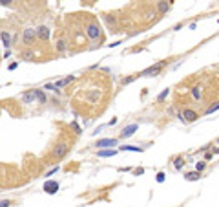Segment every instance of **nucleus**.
Returning <instances> with one entry per match:
<instances>
[{
  "label": "nucleus",
  "mask_w": 219,
  "mask_h": 207,
  "mask_svg": "<svg viewBox=\"0 0 219 207\" xmlns=\"http://www.w3.org/2000/svg\"><path fill=\"white\" fill-rule=\"evenodd\" d=\"M86 37L91 40V42H102V31H100V27L97 22H90L86 26Z\"/></svg>",
  "instance_id": "obj_1"
},
{
  "label": "nucleus",
  "mask_w": 219,
  "mask_h": 207,
  "mask_svg": "<svg viewBox=\"0 0 219 207\" xmlns=\"http://www.w3.org/2000/svg\"><path fill=\"white\" fill-rule=\"evenodd\" d=\"M68 152H70V143L68 141H59L51 150V158L53 160H62V158H66Z\"/></svg>",
  "instance_id": "obj_2"
},
{
  "label": "nucleus",
  "mask_w": 219,
  "mask_h": 207,
  "mask_svg": "<svg viewBox=\"0 0 219 207\" xmlns=\"http://www.w3.org/2000/svg\"><path fill=\"white\" fill-rule=\"evenodd\" d=\"M177 117L183 119L184 123H194V121L199 119V114H197L195 110H192V108H184L181 114H177Z\"/></svg>",
  "instance_id": "obj_3"
},
{
  "label": "nucleus",
  "mask_w": 219,
  "mask_h": 207,
  "mask_svg": "<svg viewBox=\"0 0 219 207\" xmlns=\"http://www.w3.org/2000/svg\"><path fill=\"white\" fill-rule=\"evenodd\" d=\"M37 40V31L33 27H26L24 33H22V44L24 46H33Z\"/></svg>",
  "instance_id": "obj_4"
},
{
  "label": "nucleus",
  "mask_w": 219,
  "mask_h": 207,
  "mask_svg": "<svg viewBox=\"0 0 219 207\" xmlns=\"http://www.w3.org/2000/svg\"><path fill=\"white\" fill-rule=\"evenodd\" d=\"M166 64H168V61H161V63H157V64H153V66L146 68L144 72L137 73V77H142V75H157V73H161V70H163Z\"/></svg>",
  "instance_id": "obj_5"
},
{
  "label": "nucleus",
  "mask_w": 219,
  "mask_h": 207,
  "mask_svg": "<svg viewBox=\"0 0 219 207\" xmlns=\"http://www.w3.org/2000/svg\"><path fill=\"white\" fill-rule=\"evenodd\" d=\"M119 139H115V137H104V139H99L95 141V147L97 149H110V147H117Z\"/></svg>",
  "instance_id": "obj_6"
},
{
  "label": "nucleus",
  "mask_w": 219,
  "mask_h": 207,
  "mask_svg": "<svg viewBox=\"0 0 219 207\" xmlns=\"http://www.w3.org/2000/svg\"><path fill=\"white\" fill-rule=\"evenodd\" d=\"M37 39H40V40H44V42H47L50 40V35H51V30L47 26H38L37 27Z\"/></svg>",
  "instance_id": "obj_7"
},
{
  "label": "nucleus",
  "mask_w": 219,
  "mask_h": 207,
  "mask_svg": "<svg viewBox=\"0 0 219 207\" xmlns=\"http://www.w3.org/2000/svg\"><path fill=\"white\" fill-rule=\"evenodd\" d=\"M59 182H53V180H47L46 183H44V192L46 194H57L59 192Z\"/></svg>",
  "instance_id": "obj_8"
},
{
  "label": "nucleus",
  "mask_w": 219,
  "mask_h": 207,
  "mask_svg": "<svg viewBox=\"0 0 219 207\" xmlns=\"http://www.w3.org/2000/svg\"><path fill=\"white\" fill-rule=\"evenodd\" d=\"M137 128H139V125H137V123H133V125H128V127H124V128L121 130V139H126V137L133 136Z\"/></svg>",
  "instance_id": "obj_9"
},
{
  "label": "nucleus",
  "mask_w": 219,
  "mask_h": 207,
  "mask_svg": "<svg viewBox=\"0 0 219 207\" xmlns=\"http://www.w3.org/2000/svg\"><path fill=\"white\" fill-rule=\"evenodd\" d=\"M20 59L26 63H31V61H35V51L29 50V46H26V50H20Z\"/></svg>",
  "instance_id": "obj_10"
},
{
  "label": "nucleus",
  "mask_w": 219,
  "mask_h": 207,
  "mask_svg": "<svg viewBox=\"0 0 219 207\" xmlns=\"http://www.w3.org/2000/svg\"><path fill=\"white\" fill-rule=\"evenodd\" d=\"M20 101L26 103V105H31V103L35 101V88H33V90H27L24 94H20Z\"/></svg>",
  "instance_id": "obj_11"
},
{
  "label": "nucleus",
  "mask_w": 219,
  "mask_h": 207,
  "mask_svg": "<svg viewBox=\"0 0 219 207\" xmlns=\"http://www.w3.org/2000/svg\"><path fill=\"white\" fill-rule=\"evenodd\" d=\"M168 11H170L168 0H159V2H157V13H159V15H166Z\"/></svg>",
  "instance_id": "obj_12"
},
{
  "label": "nucleus",
  "mask_w": 219,
  "mask_h": 207,
  "mask_svg": "<svg viewBox=\"0 0 219 207\" xmlns=\"http://www.w3.org/2000/svg\"><path fill=\"white\" fill-rule=\"evenodd\" d=\"M35 101H38L40 105H46L47 103V97L44 94V88H35Z\"/></svg>",
  "instance_id": "obj_13"
},
{
  "label": "nucleus",
  "mask_w": 219,
  "mask_h": 207,
  "mask_svg": "<svg viewBox=\"0 0 219 207\" xmlns=\"http://www.w3.org/2000/svg\"><path fill=\"white\" fill-rule=\"evenodd\" d=\"M102 20H104V22L108 24V27H115V22H117V18H115V15H112V13H104V15H102Z\"/></svg>",
  "instance_id": "obj_14"
},
{
  "label": "nucleus",
  "mask_w": 219,
  "mask_h": 207,
  "mask_svg": "<svg viewBox=\"0 0 219 207\" xmlns=\"http://www.w3.org/2000/svg\"><path fill=\"white\" fill-rule=\"evenodd\" d=\"M119 150H122V152H142V147H135V145H122V147H119Z\"/></svg>",
  "instance_id": "obj_15"
},
{
  "label": "nucleus",
  "mask_w": 219,
  "mask_h": 207,
  "mask_svg": "<svg viewBox=\"0 0 219 207\" xmlns=\"http://www.w3.org/2000/svg\"><path fill=\"white\" fill-rule=\"evenodd\" d=\"M115 154H117V150H115V149H100L99 152H97L99 158H112Z\"/></svg>",
  "instance_id": "obj_16"
},
{
  "label": "nucleus",
  "mask_w": 219,
  "mask_h": 207,
  "mask_svg": "<svg viewBox=\"0 0 219 207\" xmlns=\"http://www.w3.org/2000/svg\"><path fill=\"white\" fill-rule=\"evenodd\" d=\"M192 97H194L195 101H201L203 99V86L201 84H197V86L192 88Z\"/></svg>",
  "instance_id": "obj_17"
},
{
  "label": "nucleus",
  "mask_w": 219,
  "mask_h": 207,
  "mask_svg": "<svg viewBox=\"0 0 219 207\" xmlns=\"http://www.w3.org/2000/svg\"><path fill=\"white\" fill-rule=\"evenodd\" d=\"M0 39H2V46H6V48H9L11 42H13V39L8 31H0Z\"/></svg>",
  "instance_id": "obj_18"
},
{
  "label": "nucleus",
  "mask_w": 219,
  "mask_h": 207,
  "mask_svg": "<svg viewBox=\"0 0 219 207\" xmlns=\"http://www.w3.org/2000/svg\"><path fill=\"white\" fill-rule=\"evenodd\" d=\"M55 50H57L59 53H64V51L68 50V40L59 39V40H57V44H55Z\"/></svg>",
  "instance_id": "obj_19"
},
{
  "label": "nucleus",
  "mask_w": 219,
  "mask_h": 207,
  "mask_svg": "<svg viewBox=\"0 0 219 207\" xmlns=\"http://www.w3.org/2000/svg\"><path fill=\"white\" fill-rule=\"evenodd\" d=\"M184 178H186L188 182H197V180L201 178V172H199V170H192V172H186Z\"/></svg>",
  "instance_id": "obj_20"
},
{
  "label": "nucleus",
  "mask_w": 219,
  "mask_h": 207,
  "mask_svg": "<svg viewBox=\"0 0 219 207\" xmlns=\"http://www.w3.org/2000/svg\"><path fill=\"white\" fill-rule=\"evenodd\" d=\"M73 75H70V77H66V79H60V81H57V82H55V86H57L59 88V90H60V88H64V86H68V84H70V82H73Z\"/></svg>",
  "instance_id": "obj_21"
},
{
  "label": "nucleus",
  "mask_w": 219,
  "mask_h": 207,
  "mask_svg": "<svg viewBox=\"0 0 219 207\" xmlns=\"http://www.w3.org/2000/svg\"><path fill=\"white\" fill-rule=\"evenodd\" d=\"M183 165H184V158H183V156H177L175 160H174V167H175V170H181V169H183Z\"/></svg>",
  "instance_id": "obj_22"
},
{
  "label": "nucleus",
  "mask_w": 219,
  "mask_h": 207,
  "mask_svg": "<svg viewBox=\"0 0 219 207\" xmlns=\"http://www.w3.org/2000/svg\"><path fill=\"white\" fill-rule=\"evenodd\" d=\"M217 110H219V101H216L214 103V105H210L206 110H204V114H206V115H210V114H214V112H217Z\"/></svg>",
  "instance_id": "obj_23"
},
{
  "label": "nucleus",
  "mask_w": 219,
  "mask_h": 207,
  "mask_svg": "<svg viewBox=\"0 0 219 207\" xmlns=\"http://www.w3.org/2000/svg\"><path fill=\"white\" fill-rule=\"evenodd\" d=\"M168 94H170V90H168V88H164V90L159 94V95H157V103H163L164 99H166L168 97Z\"/></svg>",
  "instance_id": "obj_24"
},
{
  "label": "nucleus",
  "mask_w": 219,
  "mask_h": 207,
  "mask_svg": "<svg viewBox=\"0 0 219 207\" xmlns=\"http://www.w3.org/2000/svg\"><path fill=\"white\" fill-rule=\"evenodd\" d=\"M44 90H47V92H57V94L60 92L59 88H57V86L53 84V82H46V84H44Z\"/></svg>",
  "instance_id": "obj_25"
},
{
  "label": "nucleus",
  "mask_w": 219,
  "mask_h": 207,
  "mask_svg": "<svg viewBox=\"0 0 219 207\" xmlns=\"http://www.w3.org/2000/svg\"><path fill=\"white\" fill-rule=\"evenodd\" d=\"M135 77H137V75H130V77H122V79H121V84H122V86H126V84H130V82H133V81H135Z\"/></svg>",
  "instance_id": "obj_26"
},
{
  "label": "nucleus",
  "mask_w": 219,
  "mask_h": 207,
  "mask_svg": "<svg viewBox=\"0 0 219 207\" xmlns=\"http://www.w3.org/2000/svg\"><path fill=\"white\" fill-rule=\"evenodd\" d=\"M164 180H166V174H164V172H157L155 182H157V183H164Z\"/></svg>",
  "instance_id": "obj_27"
},
{
  "label": "nucleus",
  "mask_w": 219,
  "mask_h": 207,
  "mask_svg": "<svg viewBox=\"0 0 219 207\" xmlns=\"http://www.w3.org/2000/svg\"><path fill=\"white\" fill-rule=\"evenodd\" d=\"M204 169H206V161H199V163H195V170L203 172Z\"/></svg>",
  "instance_id": "obj_28"
},
{
  "label": "nucleus",
  "mask_w": 219,
  "mask_h": 207,
  "mask_svg": "<svg viewBox=\"0 0 219 207\" xmlns=\"http://www.w3.org/2000/svg\"><path fill=\"white\" fill-rule=\"evenodd\" d=\"M71 128L75 130V134H82V128L77 125V123H71Z\"/></svg>",
  "instance_id": "obj_29"
},
{
  "label": "nucleus",
  "mask_w": 219,
  "mask_h": 207,
  "mask_svg": "<svg viewBox=\"0 0 219 207\" xmlns=\"http://www.w3.org/2000/svg\"><path fill=\"white\" fill-rule=\"evenodd\" d=\"M8 205H13L11 200H0V207H8Z\"/></svg>",
  "instance_id": "obj_30"
},
{
  "label": "nucleus",
  "mask_w": 219,
  "mask_h": 207,
  "mask_svg": "<svg viewBox=\"0 0 219 207\" xmlns=\"http://www.w3.org/2000/svg\"><path fill=\"white\" fill-rule=\"evenodd\" d=\"M133 174H135V176H141V174H144V169H142V167H137V169L133 170Z\"/></svg>",
  "instance_id": "obj_31"
},
{
  "label": "nucleus",
  "mask_w": 219,
  "mask_h": 207,
  "mask_svg": "<svg viewBox=\"0 0 219 207\" xmlns=\"http://www.w3.org/2000/svg\"><path fill=\"white\" fill-rule=\"evenodd\" d=\"M17 68H18V63H11V64L8 66V70H9V72H15Z\"/></svg>",
  "instance_id": "obj_32"
},
{
  "label": "nucleus",
  "mask_w": 219,
  "mask_h": 207,
  "mask_svg": "<svg viewBox=\"0 0 219 207\" xmlns=\"http://www.w3.org/2000/svg\"><path fill=\"white\" fill-rule=\"evenodd\" d=\"M212 158H214V152H208V150H206V154H204V161H210Z\"/></svg>",
  "instance_id": "obj_33"
},
{
  "label": "nucleus",
  "mask_w": 219,
  "mask_h": 207,
  "mask_svg": "<svg viewBox=\"0 0 219 207\" xmlns=\"http://www.w3.org/2000/svg\"><path fill=\"white\" fill-rule=\"evenodd\" d=\"M57 170H59V167H53L51 170H47V172H46V176H51V174H55Z\"/></svg>",
  "instance_id": "obj_34"
},
{
  "label": "nucleus",
  "mask_w": 219,
  "mask_h": 207,
  "mask_svg": "<svg viewBox=\"0 0 219 207\" xmlns=\"http://www.w3.org/2000/svg\"><path fill=\"white\" fill-rule=\"evenodd\" d=\"M13 0H0V6H11Z\"/></svg>",
  "instance_id": "obj_35"
},
{
  "label": "nucleus",
  "mask_w": 219,
  "mask_h": 207,
  "mask_svg": "<svg viewBox=\"0 0 219 207\" xmlns=\"http://www.w3.org/2000/svg\"><path fill=\"white\" fill-rule=\"evenodd\" d=\"M11 57V50L8 48V50H6V53H4V59H9Z\"/></svg>",
  "instance_id": "obj_36"
},
{
  "label": "nucleus",
  "mask_w": 219,
  "mask_h": 207,
  "mask_svg": "<svg viewBox=\"0 0 219 207\" xmlns=\"http://www.w3.org/2000/svg\"><path fill=\"white\" fill-rule=\"evenodd\" d=\"M115 123H117V117H113V119H110V123H108V127H113Z\"/></svg>",
  "instance_id": "obj_37"
},
{
  "label": "nucleus",
  "mask_w": 219,
  "mask_h": 207,
  "mask_svg": "<svg viewBox=\"0 0 219 207\" xmlns=\"http://www.w3.org/2000/svg\"><path fill=\"white\" fill-rule=\"evenodd\" d=\"M217 143H219V137H217Z\"/></svg>",
  "instance_id": "obj_38"
},
{
  "label": "nucleus",
  "mask_w": 219,
  "mask_h": 207,
  "mask_svg": "<svg viewBox=\"0 0 219 207\" xmlns=\"http://www.w3.org/2000/svg\"><path fill=\"white\" fill-rule=\"evenodd\" d=\"M217 24H219V20H217Z\"/></svg>",
  "instance_id": "obj_39"
}]
</instances>
